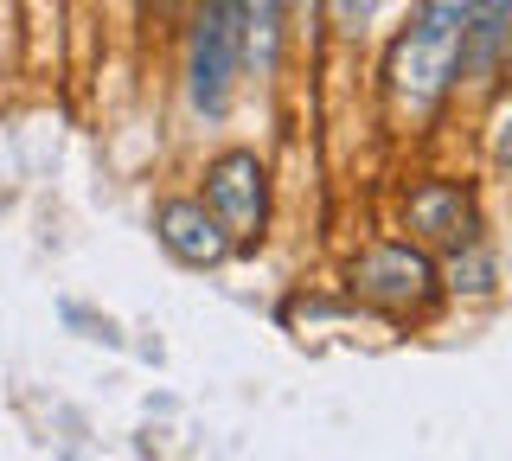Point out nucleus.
<instances>
[{"mask_svg": "<svg viewBox=\"0 0 512 461\" xmlns=\"http://www.w3.org/2000/svg\"><path fill=\"white\" fill-rule=\"evenodd\" d=\"M461 26H468V0H423L410 33L391 52V97L404 116H429L442 90L455 84L461 65Z\"/></svg>", "mask_w": 512, "mask_h": 461, "instance_id": "1", "label": "nucleus"}, {"mask_svg": "<svg viewBox=\"0 0 512 461\" xmlns=\"http://www.w3.org/2000/svg\"><path fill=\"white\" fill-rule=\"evenodd\" d=\"M244 45H250L244 0H199V20H192V58H186V77H192V103H199L205 116H218V109L231 103L237 65H244Z\"/></svg>", "mask_w": 512, "mask_h": 461, "instance_id": "2", "label": "nucleus"}, {"mask_svg": "<svg viewBox=\"0 0 512 461\" xmlns=\"http://www.w3.org/2000/svg\"><path fill=\"white\" fill-rule=\"evenodd\" d=\"M352 289L365 301H378V308L404 314V308H423V301L436 295V269H429V257L410 250V244H378V250L359 257V269H352Z\"/></svg>", "mask_w": 512, "mask_h": 461, "instance_id": "3", "label": "nucleus"}, {"mask_svg": "<svg viewBox=\"0 0 512 461\" xmlns=\"http://www.w3.org/2000/svg\"><path fill=\"white\" fill-rule=\"evenodd\" d=\"M205 199H212V218L231 244L263 231V167H256V154H224L205 180Z\"/></svg>", "mask_w": 512, "mask_h": 461, "instance_id": "4", "label": "nucleus"}, {"mask_svg": "<svg viewBox=\"0 0 512 461\" xmlns=\"http://www.w3.org/2000/svg\"><path fill=\"white\" fill-rule=\"evenodd\" d=\"M160 244H167L180 263L205 269V263H218L224 250H231V237L218 231V218L205 212V205H192V199H173L167 212H160Z\"/></svg>", "mask_w": 512, "mask_h": 461, "instance_id": "5", "label": "nucleus"}, {"mask_svg": "<svg viewBox=\"0 0 512 461\" xmlns=\"http://www.w3.org/2000/svg\"><path fill=\"white\" fill-rule=\"evenodd\" d=\"M410 225L423 237H436V244H448V250L474 244V212H468V199H461V186H423V193L410 199Z\"/></svg>", "mask_w": 512, "mask_h": 461, "instance_id": "6", "label": "nucleus"}, {"mask_svg": "<svg viewBox=\"0 0 512 461\" xmlns=\"http://www.w3.org/2000/svg\"><path fill=\"white\" fill-rule=\"evenodd\" d=\"M512 33V0H468V26H461V65L493 71Z\"/></svg>", "mask_w": 512, "mask_h": 461, "instance_id": "7", "label": "nucleus"}, {"mask_svg": "<svg viewBox=\"0 0 512 461\" xmlns=\"http://www.w3.org/2000/svg\"><path fill=\"white\" fill-rule=\"evenodd\" d=\"M276 13H282V0H244V26H250L256 58H276V39H282Z\"/></svg>", "mask_w": 512, "mask_h": 461, "instance_id": "8", "label": "nucleus"}, {"mask_svg": "<svg viewBox=\"0 0 512 461\" xmlns=\"http://www.w3.org/2000/svg\"><path fill=\"white\" fill-rule=\"evenodd\" d=\"M378 7H384V0H333V20H340L346 33H359V26L378 20Z\"/></svg>", "mask_w": 512, "mask_h": 461, "instance_id": "9", "label": "nucleus"}, {"mask_svg": "<svg viewBox=\"0 0 512 461\" xmlns=\"http://www.w3.org/2000/svg\"><path fill=\"white\" fill-rule=\"evenodd\" d=\"M493 161L512 167V103L500 109V122H493Z\"/></svg>", "mask_w": 512, "mask_h": 461, "instance_id": "10", "label": "nucleus"}]
</instances>
